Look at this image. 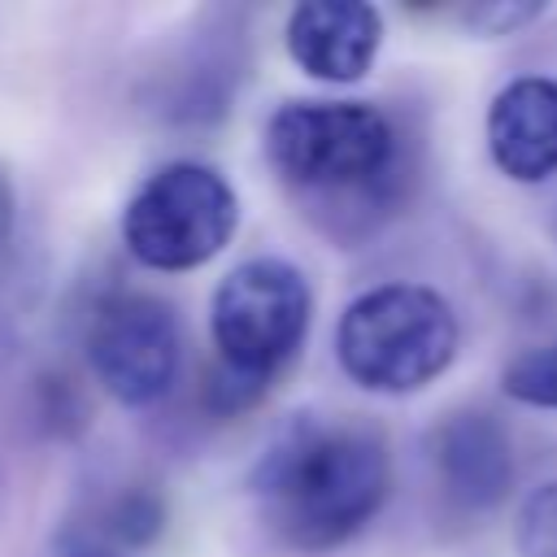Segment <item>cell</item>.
<instances>
[{
	"mask_svg": "<svg viewBox=\"0 0 557 557\" xmlns=\"http://www.w3.org/2000/svg\"><path fill=\"white\" fill-rule=\"evenodd\" d=\"M13 218H17V191H13L9 165H0V248H4L9 235H13Z\"/></svg>",
	"mask_w": 557,
	"mask_h": 557,
	"instance_id": "cell-14",
	"label": "cell"
},
{
	"mask_svg": "<svg viewBox=\"0 0 557 557\" xmlns=\"http://www.w3.org/2000/svg\"><path fill=\"white\" fill-rule=\"evenodd\" d=\"M492 165L513 183H540L557 170V83L513 78L487 104Z\"/></svg>",
	"mask_w": 557,
	"mask_h": 557,
	"instance_id": "cell-9",
	"label": "cell"
},
{
	"mask_svg": "<svg viewBox=\"0 0 557 557\" xmlns=\"http://www.w3.org/2000/svg\"><path fill=\"white\" fill-rule=\"evenodd\" d=\"M274 178L309 209L366 218L392 205L405 152L396 122L366 100H287L265 122Z\"/></svg>",
	"mask_w": 557,
	"mask_h": 557,
	"instance_id": "cell-2",
	"label": "cell"
},
{
	"mask_svg": "<svg viewBox=\"0 0 557 557\" xmlns=\"http://www.w3.org/2000/svg\"><path fill=\"white\" fill-rule=\"evenodd\" d=\"M313 318V292L305 274L283 257L239 261L213 292L209 326L218 348V370L209 379V400L222 413L248 409L274 374L300 352Z\"/></svg>",
	"mask_w": 557,
	"mask_h": 557,
	"instance_id": "cell-3",
	"label": "cell"
},
{
	"mask_svg": "<svg viewBox=\"0 0 557 557\" xmlns=\"http://www.w3.org/2000/svg\"><path fill=\"white\" fill-rule=\"evenodd\" d=\"M457 313L422 283H379L344 305L335 322L339 370L383 396H409L435 383L457 357Z\"/></svg>",
	"mask_w": 557,
	"mask_h": 557,
	"instance_id": "cell-4",
	"label": "cell"
},
{
	"mask_svg": "<svg viewBox=\"0 0 557 557\" xmlns=\"http://www.w3.org/2000/svg\"><path fill=\"white\" fill-rule=\"evenodd\" d=\"M239 222L231 183L205 161L157 165L122 209V244L148 270H196L226 248Z\"/></svg>",
	"mask_w": 557,
	"mask_h": 557,
	"instance_id": "cell-5",
	"label": "cell"
},
{
	"mask_svg": "<svg viewBox=\"0 0 557 557\" xmlns=\"http://www.w3.org/2000/svg\"><path fill=\"white\" fill-rule=\"evenodd\" d=\"M540 13H544V4L492 0V4H470V9H461V22H466L470 30H479V35H487V39H496V35H513L518 26L535 22Z\"/></svg>",
	"mask_w": 557,
	"mask_h": 557,
	"instance_id": "cell-12",
	"label": "cell"
},
{
	"mask_svg": "<svg viewBox=\"0 0 557 557\" xmlns=\"http://www.w3.org/2000/svg\"><path fill=\"white\" fill-rule=\"evenodd\" d=\"M287 52L318 83H357L370 74L383 17L366 0H305L287 13Z\"/></svg>",
	"mask_w": 557,
	"mask_h": 557,
	"instance_id": "cell-7",
	"label": "cell"
},
{
	"mask_svg": "<svg viewBox=\"0 0 557 557\" xmlns=\"http://www.w3.org/2000/svg\"><path fill=\"white\" fill-rule=\"evenodd\" d=\"M431 466L444 496L461 509H492L509 496L513 453L509 435L492 413L461 409L431 431Z\"/></svg>",
	"mask_w": 557,
	"mask_h": 557,
	"instance_id": "cell-8",
	"label": "cell"
},
{
	"mask_svg": "<svg viewBox=\"0 0 557 557\" xmlns=\"http://www.w3.org/2000/svg\"><path fill=\"white\" fill-rule=\"evenodd\" d=\"M78 557H96V553H78Z\"/></svg>",
	"mask_w": 557,
	"mask_h": 557,
	"instance_id": "cell-15",
	"label": "cell"
},
{
	"mask_svg": "<svg viewBox=\"0 0 557 557\" xmlns=\"http://www.w3.org/2000/svg\"><path fill=\"white\" fill-rule=\"evenodd\" d=\"M392 487L387 440L352 418L300 413L252 470L265 531L292 553H331L383 509Z\"/></svg>",
	"mask_w": 557,
	"mask_h": 557,
	"instance_id": "cell-1",
	"label": "cell"
},
{
	"mask_svg": "<svg viewBox=\"0 0 557 557\" xmlns=\"http://www.w3.org/2000/svg\"><path fill=\"white\" fill-rule=\"evenodd\" d=\"M500 387H505V396L518 400V405L557 409V344L518 352V357L505 366Z\"/></svg>",
	"mask_w": 557,
	"mask_h": 557,
	"instance_id": "cell-10",
	"label": "cell"
},
{
	"mask_svg": "<svg viewBox=\"0 0 557 557\" xmlns=\"http://www.w3.org/2000/svg\"><path fill=\"white\" fill-rule=\"evenodd\" d=\"M513 540L522 557H557V479L540 483L513 522Z\"/></svg>",
	"mask_w": 557,
	"mask_h": 557,
	"instance_id": "cell-11",
	"label": "cell"
},
{
	"mask_svg": "<svg viewBox=\"0 0 557 557\" xmlns=\"http://www.w3.org/2000/svg\"><path fill=\"white\" fill-rule=\"evenodd\" d=\"M87 361L117 405H157L178 374L174 309L152 292H109L87 322Z\"/></svg>",
	"mask_w": 557,
	"mask_h": 557,
	"instance_id": "cell-6",
	"label": "cell"
},
{
	"mask_svg": "<svg viewBox=\"0 0 557 557\" xmlns=\"http://www.w3.org/2000/svg\"><path fill=\"white\" fill-rule=\"evenodd\" d=\"M113 531H117L122 540H131V544H144L148 535H157V531H161V505H157V496L131 492V496L113 509Z\"/></svg>",
	"mask_w": 557,
	"mask_h": 557,
	"instance_id": "cell-13",
	"label": "cell"
}]
</instances>
